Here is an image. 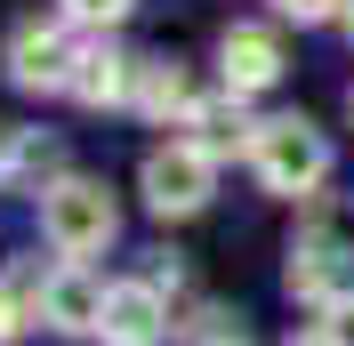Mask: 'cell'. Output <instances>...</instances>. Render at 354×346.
Listing matches in <instances>:
<instances>
[{"label": "cell", "instance_id": "13", "mask_svg": "<svg viewBox=\"0 0 354 346\" xmlns=\"http://www.w3.org/2000/svg\"><path fill=\"white\" fill-rule=\"evenodd\" d=\"M8 161H17V129H8V121H0V170H8Z\"/></svg>", "mask_w": 354, "mask_h": 346}, {"label": "cell", "instance_id": "11", "mask_svg": "<svg viewBox=\"0 0 354 346\" xmlns=\"http://www.w3.org/2000/svg\"><path fill=\"white\" fill-rule=\"evenodd\" d=\"M322 338H330V346H354V298H338L330 314H322Z\"/></svg>", "mask_w": 354, "mask_h": 346}, {"label": "cell", "instance_id": "3", "mask_svg": "<svg viewBox=\"0 0 354 346\" xmlns=\"http://www.w3.org/2000/svg\"><path fill=\"white\" fill-rule=\"evenodd\" d=\"M41 234L57 242L65 258H88V250H105V242H113V201H105V185H88V177H65V185L41 201Z\"/></svg>", "mask_w": 354, "mask_h": 346}, {"label": "cell", "instance_id": "12", "mask_svg": "<svg viewBox=\"0 0 354 346\" xmlns=\"http://www.w3.org/2000/svg\"><path fill=\"white\" fill-rule=\"evenodd\" d=\"M330 8H338V0H282V17H298V24H322Z\"/></svg>", "mask_w": 354, "mask_h": 346}, {"label": "cell", "instance_id": "9", "mask_svg": "<svg viewBox=\"0 0 354 346\" xmlns=\"http://www.w3.org/2000/svg\"><path fill=\"white\" fill-rule=\"evenodd\" d=\"M41 290H48V282H32L24 266H17V274H0V338H17L24 314H41Z\"/></svg>", "mask_w": 354, "mask_h": 346}, {"label": "cell", "instance_id": "10", "mask_svg": "<svg viewBox=\"0 0 354 346\" xmlns=\"http://www.w3.org/2000/svg\"><path fill=\"white\" fill-rule=\"evenodd\" d=\"M129 8H137V0H65V17H73V24H97V33H105V24H121Z\"/></svg>", "mask_w": 354, "mask_h": 346}, {"label": "cell", "instance_id": "6", "mask_svg": "<svg viewBox=\"0 0 354 346\" xmlns=\"http://www.w3.org/2000/svg\"><path fill=\"white\" fill-rule=\"evenodd\" d=\"M218 65H225V89H234V97L274 89V73H282V41H274L266 24H234V33L218 41Z\"/></svg>", "mask_w": 354, "mask_h": 346}, {"label": "cell", "instance_id": "8", "mask_svg": "<svg viewBox=\"0 0 354 346\" xmlns=\"http://www.w3.org/2000/svg\"><path fill=\"white\" fill-rule=\"evenodd\" d=\"M137 81H145V65H129L121 48H81V65H73V97H88V105H121Z\"/></svg>", "mask_w": 354, "mask_h": 346}, {"label": "cell", "instance_id": "2", "mask_svg": "<svg viewBox=\"0 0 354 346\" xmlns=\"http://www.w3.org/2000/svg\"><path fill=\"white\" fill-rule=\"evenodd\" d=\"M137 185H145V210L153 217H194L209 201V185H218V153L209 145H153Z\"/></svg>", "mask_w": 354, "mask_h": 346}, {"label": "cell", "instance_id": "5", "mask_svg": "<svg viewBox=\"0 0 354 346\" xmlns=\"http://www.w3.org/2000/svg\"><path fill=\"white\" fill-rule=\"evenodd\" d=\"M161 330H169V314H161L153 282H113L97 338H105V346H161Z\"/></svg>", "mask_w": 354, "mask_h": 346}, {"label": "cell", "instance_id": "1", "mask_svg": "<svg viewBox=\"0 0 354 346\" xmlns=\"http://www.w3.org/2000/svg\"><path fill=\"white\" fill-rule=\"evenodd\" d=\"M250 161H258V177L274 194H314V185L330 177V145H322V129L298 121V113L258 121V129H250Z\"/></svg>", "mask_w": 354, "mask_h": 346}, {"label": "cell", "instance_id": "14", "mask_svg": "<svg viewBox=\"0 0 354 346\" xmlns=\"http://www.w3.org/2000/svg\"><path fill=\"white\" fill-rule=\"evenodd\" d=\"M290 346H330V338H322V330H306V338H290Z\"/></svg>", "mask_w": 354, "mask_h": 346}, {"label": "cell", "instance_id": "4", "mask_svg": "<svg viewBox=\"0 0 354 346\" xmlns=\"http://www.w3.org/2000/svg\"><path fill=\"white\" fill-rule=\"evenodd\" d=\"M73 65H81V48H65L57 24H17V41H8V81L17 89H73Z\"/></svg>", "mask_w": 354, "mask_h": 346}, {"label": "cell", "instance_id": "7", "mask_svg": "<svg viewBox=\"0 0 354 346\" xmlns=\"http://www.w3.org/2000/svg\"><path fill=\"white\" fill-rule=\"evenodd\" d=\"M105 298H113V290L88 274V266H65V274H48L41 314H48L57 330H97V322H105Z\"/></svg>", "mask_w": 354, "mask_h": 346}]
</instances>
